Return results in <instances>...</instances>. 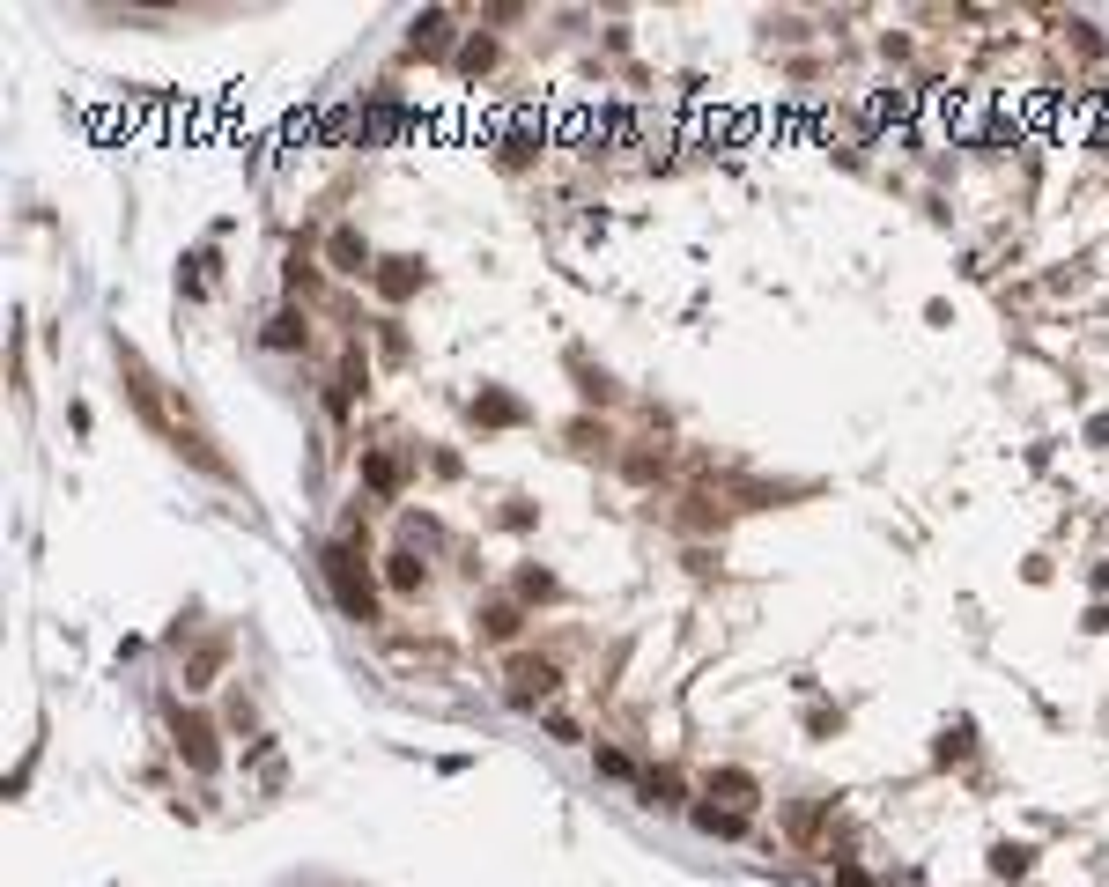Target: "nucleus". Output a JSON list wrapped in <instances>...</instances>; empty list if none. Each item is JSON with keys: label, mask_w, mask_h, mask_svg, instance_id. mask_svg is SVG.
I'll use <instances>...</instances> for the list:
<instances>
[{"label": "nucleus", "mask_w": 1109, "mask_h": 887, "mask_svg": "<svg viewBox=\"0 0 1109 887\" xmlns=\"http://www.w3.org/2000/svg\"><path fill=\"white\" fill-rule=\"evenodd\" d=\"M326 584H333V599H341L355 621H378V584H370L355 547H326Z\"/></svg>", "instance_id": "f257e3e1"}, {"label": "nucleus", "mask_w": 1109, "mask_h": 887, "mask_svg": "<svg viewBox=\"0 0 1109 887\" xmlns=\"http://www.w3.org/2000/svg\"><path fill=\"white\" fill-rule=\"evenodd\" d=\"M562 688V666L555 658H518L511 666V703H540V695Z\"/></svg>", "instance_id": "f03ea898"}, {"label": "nucleus", "mask_w": 1109, "mask_h": 887, "mask_svg": "<svg viewBox=\"0 0 1109 887\" xmlns=\"http://www.w3.org/2000/svg\"><path fill=\"white\" fill-rule=\"evenodd\" d=\"M178 754H185L193 769H215V725H208V717L178 710Z\"/></svg>", "instance_id": "7ed1b4c3"}, {"label": "nucleus", "mask_w": 1109, "mask_h": 887, "mask_svg": "<svg viewBox=\"0 0 1109 887\" xmlns=\"http://www.w3.org/2000/svg\"><path fill=\"white\" fill-rule=\"evenodd\" d=\"M415 289H422V259H385V267H378V296H385V304H407Z\"/></svg>", "instance_id": "20e7f679"}, {"label": "nucleus", "mask_w": 1109, "mask_h": 887, "mask_svg": "<svg viewBox=\"0 0 1109 887\" xmlns=\"http://www.w3.org/2000/svg\"><path fill=\"white\" fill-rule=\"evenodd\" d=\"M474 422H488V429H511V422H525V407H518L503 385H481V392H474Z\"/></svg>", "instance_id": "39448f33"}, {"label": "nucleus", "mask_w": 1109, "mask_h": 887, "mask_svg": "<svg viewBox=\"0 0 1109 887\" xmlns=\"http://www.w3.org/2000/svg\"><path fill=\"white\" fill-rule=\"evenodd\" d=\"M710 799H725L732 814H747V806H755V777H747V769H718V777H710Z\"/></svg>", "instance_id": "423d86ee"}, {"label": "nucleus", "mask_w": 1109, "mask_h": 887, "mask_svg": "<svg viewBox=\"0 0 1109 887\" xmlns=\"http://www.w3.org/2000/svg\"><path fill=\"white\" fill-rule=\"evenodd\" d=\"M481 636H488V644H511V636H518V607H511V599H488V607H481Z\"/></svg>", "instance_id": "0eeeda50"}, {"label": "nucleus", "mask_w": 1109, "mask_h": 887, "mask_svg": "<svg viewBox=\"0 0 1109 887\" xmlns=\"http://www.w3.org/2000/svg\"><path fill=\"white\" fill-rule=\"evenodd\" d=\"M1028 858H1036L1028 843H991V873H999V880H1021V873H1028Z\"/></svg>", "instance_id": "6e6552de"}, {"label": "nucleus", "mask_w": 1109, "mask_h": 887, "mask_svg": "<svg viewBox=\"0 0 1109 887\" xmlns=\"http://www.w3.org/2000/svg\"><path fill=\"white\" fill-rule=\"evenodd\" d=\"M363 481L378 488V496H392V488H400V459H392V451H370V459H363Z\"/></svg>", "instance_id": "1a4fd4ad"}, {"label": "nucleus", "mask_w": 1109, "mask_h": 887, "mask_svg": "<svg viewBox=\"0 0 1109 887\" xmlns=\"http://www.w3.org/2000/svg\"><path fill=\"white\" fill-rule=\"evenodd\" d=\"M267 348H304V318H296V311H274V318H267Z\"/></svg>", "instance_id": "9d476101"}, {"label": "nucleus", "mask_w": 1109, "mask_h": 887, "mask_svg": "<svg viewBox=\"0 0 1109 887\" xmlns=\"http://www.w3.org/2000/svg\"><path fill=\"white\" fill-rule=\"evenodd\" d=\"M385 584H392V592H415V584H422V562L407 555V547H400V555H385Z\"/></svg>", "instance_id": "9b49d317"}, {"label": "nucleus", "mask_w": 1109, "mask_h": 887, "mask_svg": "<svg viewBox=\"0 0 1109 887\" xmlns=\"http://www.w3.org/2000/svg\"><path fill=\"white\" fill-rule=\"evenodd\" d=\"M695 828H710V836H740L747 814H732V806H695Z\"/></svg>", "instance_id": "f8f14e48"}, {"label": "nucleus", "mask_w": 1109, "mask_h": 887, "mask_svg": "<svg viewBox=\"0 0 1109 887\" xmlns=\"http://www.w3.org/2000/svg\"><path fill=\"white\" fill-rule=\"evenodd\" d=\"M496 67V37H466L459 45V74H488Z\"/></svg>", "instance_id": "ddd939ff"}, {"label": "nucleus", "mask_w": 1109, "mask_h": 887, "mask_svg": "<svg viewBox=\"0 0 1109 887\" xmlns=\"http://www.w3.org/2000/svg\"><path fill=\"white\" fill-rule=\"evenodd\" d=\"M444 30H451V15H444V8H429L422 23H415V52H444Z\"/></svg>", "instance_id": "4468645a"}, {"label": "nucleus", "mask_w": 1109, "mask_h": 887, "mask_svg": "<svg viewBox=\"0 0 1109 887\" xmlns=\"http://www.w3.org/2000/svg\"><path fill=\"white\" fill-rule=\"evenodd\" d=\"M333 267H341V274H363V237H355V230H333Z\"/></svg>", "instance_id": "2eb2a0df"}, {"label": "nucleus", "mask_w": 1109, "mask_h": 887, "mask_svg": "<svg viewBox=\"0 0 1109 887\" xmlns=\"http://www.w3.org/2000/svg\"><path fill=\"white\" fill-rule=\"evenodd\" d=\"M644 799H651V806H681V777H673V769H651Z\"/></svg>", "instance_id": "dca6fc26"}, {"label": "nucleus", "mask_w": 1109, "mask_h": 887, "mask_svg": "<svg viewBox=\"0 0 1109 887\" xmlns=\"http://www.w3.org/2000/svg\"><path fill=\"white\" fill-rule=\"evenodd\" d=\"M518 599H555V577L548 570H518Z\"/></svg>", "instance_id": "f3484780"}, {"label": "nucleus", "mask_w": 1109, "mask_h": 887, "mask_svg": "<svg viewBox=\"0 0 1109 887\" xmlns=\"http://www.w3.org/2000/svg\"><path fill=\"white\" fill-rule=\"evenodd\" d=\"M215 666H222V644H208V651L193 658V673H185V688H208V673H215Z\"/></svg>", "instance_id": "a211bd4d"}, {"label": "nucleus", "mask_w": 1109, "mask_h": 887, "mask_svg": "<svg viewBox=\"0 0 1109 887\" xmlns=\"http://www.w3.org/2000/svg\"><path fill=\"white\" fill-rule=\"evenodd\" d=\"M622 474H629V481H651V474H659V459H651V451H629Z\"/></svg>", "instance_id": "6ab92c4d"}, {"label": "nucleus", "mask_w": 1109, "mask_h": 887, "mask_svg": "<svg viewBox=\"0 0 1109 887\" xmlns=\"http://www.w3.org/2000/svg\"><path fill=\"white\" fill-rule=\"evenodd\" d=\"M962 754H969V725H962V732H947V740H939V762H962Z\"/></svg>", "instance_id": "aec40b11"}, {"label": "nucleus", "mask_w": 1109, "mask_h": 887, "mask_svg": "<svg viewBox=\"0 0 1109 887\" xmlns=\"http://www.w3.org/2000/svg\"><path fill=\"white\" fill-rule=\"evenodd\" d=\"M1095 141H1102V148H1109V104H1102V119H1095Z\"/></svg>", "instance_id": "412c9836"}]
</instances>
